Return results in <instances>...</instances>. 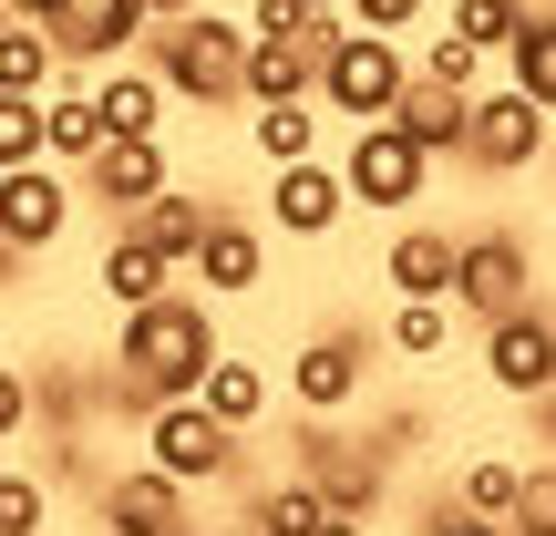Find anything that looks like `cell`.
I'll list each match as a JSON object with an SVG mask.
<instances>
[{"instance_id": "obj_1", "label": "cell", "mask_w": 556, "mask_h": 536, "mask_svg": "<svg viewBox=\"0 0 556 536\" xmlns=\"http://www.w3.org/2000/svg\"><path fill=\"white\" fill-rule=\"evenodd\" d=\"M217 351H227L217 299H206V289H165V299H144V310H124V320H114V382H103V392H114L124 413L144 423L155 402L197 392Z\"/></svg>"}, {"instance_id": "obj_2", "label": "cell", "mask_w": 556, "mask_h": 536, "mask_svg": "<svg viewBox=\"0 0 556 536\" xmlns=\"http://www.w3.org/2000/svg\"><path fill=\"white\" fill-rule=\"evenodd\" d=\"M144 62H155V83L176 103H197V114H217V103H248V21L227 11H176L144 32Z\"/></svg>"}, {"instance_id": "obj_3", "label": "cell", "mask_w": 556, "mask_h": 536, "mask_svg": "<svg viewBox=\"0 0 556 536\" xmlns=\"http://www.w3.org/2000/svg\"><path fill=\"white\" fill-rule=\"evenodd\" d=\"M402 83H413V52H402V32H340L330 52H319V114L340 124H381L402 103Z\"/></svg>"}, {"instance_id": "obj_4", "label": "cell", "mask_w": 556, "mask_h": 536, "mask_svg": "<svg viewBox=\"0 0 556 536\" xmlns=\"http://www.w3.org/2000/svg\"><path fill=\"white\" fill-rule=\"evenodd\" d=\"M144 464H165L176 485H238L248 475V434H238V423H217L197 392H176V402L144 413Z\"/></svg>"}, {"instance_id": "obj_5", "label": "cell", "mask_w": 556, "mask_h": 536, "mask_svg": "<svg viewBox=\"0 0 556 536\" xmlns=\"http://www.w3.org/2000/svg\"><path fill=\"white\" fill-rule=\"evenodd\" d=\"M340 186H351V207H371V217H413L422 186H433V155H422L392 114L351 124V145H340Z\"/></svg>"}, {"instance_id": "obj_6", "label": "cell", "mask_w": 556, "mask_h": 536, "mask_svg": "<svg viewBox=\"0 0 556 536\" xmlns=\"http://www.w3.org/2000/svg\"><path fill=\"white\" fill-rule=\"evenodd\" d=\"M546 145H556V114L526 83H495L464 103V165L475 176H526V165H546Z\"/></svg>"}, {"instance_id": "obj_7", "label": "cell", "mask_w": 556, "mask_h": 536, "mask_svg": "<svg viewBox=\"0 0 556 536\" xmlns=\"http://www.w3.org/2000/svg\"><path fill=\"white\" fill-rule=\"evenodd\" d=\"M371 361H381V331H351V320H340V331H309L289 351V402L299 413H361V402H371Z\"/></svg>"}, {"instance_id": "obj_8", "label": "cell", "mask_w": 556, "mask_h": 536, "mask_svg": "<svg viewBox=\"0 0 556 536\" xmlns=\"http://www.w3.org/2000/svg\"><path fill=\"white\" fill-rule=\"evenodd\" d=\"M73 217H83L73 165H52V155L0 165V248H11V259H41V248H62V238H73Z\"/></svg>"}, {"instance_id": "obj_9", "label": "cell", "mask_w": 556, "mask_h": 536, "mask_svg": "<svg viewBox=\"0 0 556 536\" xmlns=\"http://www.w3.org/2000/svg\"><path fill=\"white\" fill-rule=\"evenodd\" d=\"M536 299V248L516 227H464L454 238V310L464 320H505Z\"/></svg>"}, {"instance_id": "obj_10", "label": "cell", "mask_w": 556, "mask_h": 536, "mask_svg": "<svg viewBox=\"0 0 556 536\" xmlns=\"http://www.w3.org/2000/svg\"><path fill=\"white\" fill-rule=\"evenodd\" d=\"M21 21H41L52 32V52L73 62V73H103V62H124L155 21H144V0H11Z\"/></svg>"}, {"instance_id": "obj_11", "label": "cell", "mask_w": 556, "mask_h": 536, "mask_svg": "<svg viewBox=\"0 0 556 536\" xmlns=\"http://www.w3.org/2000/svg\"><path fill=\"white\" fill-rule=\"evenodd\" d=\"M484 382L505 402H536L556 382V299H526V310L484 320Z\"/></svg>"}, {"instance_id": "obj_12", "label": "cell", "mask_w": 556, "mask_h": 536, "mask_svg": "<svg viewBox=\"0 0 556 536\" xmlns=\"http://www.w3.org/2000/svg\"><path fill=\"white\" fill-rule=\"evenodd\" d=\"M176 186V155H165V135H103L93 165H83V207H103V217H135L144 197H165Z\"/></svg>"}, {"instance_id": "obj_13", "label": "cell", "mask_w": 556, "mask_h": 536, "mask_svg": "<svg viewBox=\"0 0 556 536\" xmlns=\"http://www.w3.org/2000/svg\"><path fill=\"white\" fill-rule=\"evenodd\" d=\"M197 485H176L165 464H135V475H103V496H93V516H103V536H186L197 526Z\"/></svg>"}, {"instance_id": "obj_14", "label": "cell", "mask_w": 556, "mask_h": 536, "mask_svg": "<svg viewBox=\"0 0 556 536\" xmlns=\"http://www.w3.org/2000/svg\"><path fill=\"white\" fill-rule=\"evenodd\" d=\"M340 217H351V186H340L330 155L268 165V227H278V238H330Z\"/></svg>"}, {"instance_id": "obj_15", "label": "cell", "mask_w": 556, "mask_h": 536, "mask_svg": "<svg viewBox=\"0 0 556 536\" xmlns=\"http://www.w3.org/2000/svg\"><path fill=\"white\" fill-rule=\"evenodd\" d=\"M186 278H197L206 299H248V289L268 278V227L238 217V207H217L206 238H197V259H186Z\"/></svg>"}, {"instance_id": "obj_16", "label": "cell", "mask_w": 556, "mask_h": 536, "mask_svg": "<svg viewBox=\"0 0 556 536\" xmlns=\"http://www.w3.org/2000/svg\"><path fill=\"white\" fill-rule=\"evenodd\" d=\"M176 278H186V269L165 259V248L144 238L135 217H114V238H103V259H93V289L114 299V320H124V310H144V299H165Z\"/></svg>"}, {"instance_id": "obj_17", "label": "cell", "mask_w": 556, "mask_h": 536, "mask_svg": "<svg viewBox=\"0 0 556 536\" xmlns=\"http://www.w3.org/2000/svg\"><path fill=\"white\" fill-rule=\"evenodd\" d=\"M319 103V41L309 21L299 32H248V103Z\"/></svg>"}, {"instance_id": "obj_18", "label": "cell", "mask_w": 556, "mask_h": 536, "mask_svg": "<svg viewBox=\"0 0 556 536\" xmlns=\"http://www.w3.org/2000/svg\"><path fill=\"white\" fill-rule=\"evenodd\" d=\"M165 83H155V62L144 52H124V62H103L93 73V114H103V135H165Z\"/></svg>"}, {"instance_id": "obj_19", "label": "cell", "mask_w": 556, "mask_h": 536, "mask_svg": "<svg viewBox=\"0 0 556 536\" xmlns=\"http://www.w3.org/2000/svg\"><path fill=\"white\" fill-rule=\"evenodd\" d=\"M93 145H103V114H93V73H73V62H62V83L41 94V155L83 176V165H93Z\"/></svg>"}, {"instance_id": "obj_20", "label": "cell", "mask_w": 556, "mask_h": 536, "mask_svg": "<svg viewBox=\"0 0 556 536\" xmlns=\"http://www.w3.org/2000/svg\"><path fill=\"white\" fill-rule=\"evenodd\" d=\"M464 103H475V94H454V83H433V73L413 62V83H402L392 124L422 145V155H464Z\"/></svg>"}, {"instance_id": "obj_21", "label": "cell", "mask_w": 556, "mask_h": 536, "mask_svg": "<svg viewBox=\"0 0 556 536\" xmlns=\"http://www.w3.org/2000/svg\"><path fill=\"white\" fill-rule=\"evenodd\" d=\"M381 278H392V299H454V238L443 227H392Z\"/></svg>"}, {"instance_id": "obj_22", "label": "cell", "mask_w": 556, "mask_h": 536, "mask_svg": "<svg viewBox=\"0 0 556 536\" xmlns=\"http://www.w3.org/2000/svg\"><path fill=\"white\" fill-rule=\"evenodd\" d=\"M197 402H206L217 423H238V434H258V423H268V402H278V382L258 372V361L217 351V361H206V382H197Z\"/></svg>"}, {"instance_id": "obj_23", "label": "cell", "mask_w": 556, "mask_h": 536, "mask_svg": "<svg viewBox=\"0 0 556 536\" xmlns=\"http://www.w3.org/2000/svg\"><path fill=\"white\" fill-rule=\"evenodd\" d=\"M52 83H62L52 32H41V21H21V11H0V94H52Z\"/></svg>"}, {"instance_id": "obj_24", "label": "cell", "mask_w": 556, "mask_h": 536, "mask_svg": "<svg viewBox=\"0 0 556 536\" xmlns=\"http://www.w3.org/2000/svg\"><path fill=\"white\" fill-rule=\"evenodd\" d=\"M206 217H217V197H197V186H165V197H144V207H135V227H144V238H155V248H165L176 269L197 259Z\"/></svg>"}, {"instance_id": "obj_25", "label": "cell", "mask_w": 556, "mask_h": 536, "mask_svg": "<svg viewBox=\"0 0 556 536\" xmlns=\"http://www.w3.org/2000/svg\"><path fill=\"white\" fill-rule=\"evenodd\" d=\"M248 145H258V165H299L319 155V103H248Z\"/></svg>"}, {"instance_id": "obj_26", "label": "cell", "mask_w": 556, "mask_h": 536, "mask_svg": "<svg viewBox=\"0 0 556 536\" xmlns=\"http://www.w3.org/2000/svg\"><path fill=\"white\" fill-rule=\"evenodd\" d=\"M319 516H330V496H319V475H299V464L278 485H258V506H248V526H258V536H309Z\"/></svg>"}, {"instance_id": "obj_27", "label": "cell", "mask_w": 556, "mask_h": 536, "mask_svg": "<svg viewBox=\"0 0 556 536\" xmlns=\"http://www.w3.org/2000/svg\"><path fill=\"white\" fill-rule=\"evenodd\" d=\"M381 351L392 361H443L454 351V299H402L392 331H381Z\"/></svg>"}, {"instance_id": "obj_28", "label": "cell", "mask_w": 556, "mask_h": 536, "mask_svg": "<svg viewBox=\"0 0 556 536\" xmlns=\"http://www.w3.org/2000/svg\"><path fill=\"white\" fill-rule=\"evenodd\" d=\"M516 485H526V464H516V454H475V464L454 475V496L475 506V516H495V526H505V516H516Z\"/></svg>"}, {"instance_id": "obj_29", "label": "cell", "mask_w": 556, "mask_h": 536, "mask_svg": "<svg viewBox=\"0 0 556 536\" xmlns=\"http://www.w3.org/2000/svg\"><path fill=\"white\" fill-rule=\"evenodd\" d=\"M505 83H526V94L556 114V21H526V32L505 41Z\"/></svg>"}, {"instance_id": "obj_30", "label": "cell", "mask_w": 556, "mask_h": 536, "mask_svg": "<svg viewBox=\"0 0 556 536\" xmlns=\"http://www.w3.org/2000/svg\"><path fill=\"white\" fill-rule=\"evenodd\" d=\"M443 32H464L475 52H495V62H505V41L526 32V11H516V0H454V11H443Z\"/></svg>"}, {"instance_id": "obj_31", "label": "cell", "mask_w": 556, "mask_h": 536, "mask_svg": "<svg viewBox=\"0 0 556 536\" xmlns=\"http://www.w3.org/2000/svg\"><path fill=\"white\" fill-rule=\"evenodd\" d=\"M484 62H495V52H475L464 32H433V41H422V73L454 83V94H484Z\"/></svg>"}, {"instance_id": "obj_32", "label": "cell", "mask_w": 556, "mask_h": 536, "mask_svg": "<svg viewBox=\"0 0 556 536\" xmlns=\"http://www.w3.org/2000/svg\"><path fill=\"white\" fill-rule=\"evenodd\" d=\"M52 526V485L41 475H0V536H41Z\"/></svg>"}, {"instance_id": "obj_33", "label": "cell", "mask_w": 556, "mask_h": 536, "mask_svg": "<svg viewBox=\"0 0 556 536\" xmlns=\"http://www.w3.org/2000/svg\"><path fill=\"white\" fill-rule=\"evenodd\" d=\"M516 536H556V454L546 464H526V485H516V516H505Z\"/></svg>"}, {"instance_id": "obj_34", "label": "cell", "mask_w": 556, "mask_h": 536, "mask_svg": "<svg viewBox=\"0 0 556 536\" xmlns=\"http://www.w3.org/2000/svg\"><path fill=\"white\" fill-rule=\"evenodd\" d=\"M41 155V94H0V165Z\"/></svg>"}, {"instance_id": "obj_35", "label": "cell", "mask_w": 556, "mask_h": 536, "mask_svg": "<svg viewBox=\"0 0 556 536\" xmlns=\"http://www.w3.org/2000/svg\"><path fill=\"white\" fill-rule=\"evenodd\" d=\"M21 434H31V372L0 361V444H21Z\"/></svg>"}, {"instance_id": "obj_36", "label": "cell", "mask_w": 556, "mask_h": 536, "mask_svg": "<svg viewBox=\"0 0 556 536\" xmlns=\"http://www.w3.org/2000/svg\"><path fill=\"white\" fill-rule=\"evenodd\" d=\"M340 11H351L361 32H413V21L433 11V0H340Z\"/></svg>"}, {"instance_id": "obj_37", "label": "cell", "mask_w": 556, "mask_h": 536, "mask_svg": "<svg viewBox=\"0 0 556 536\" xmlns=\"http://www.w3.org/2000/svg\"><path fill=\"white\" fill-rule=\"evenodd\" d=\"M309 536H371V516H361V506H330V516H319Z\"/></svg>"}, {"instance_id": "obj_38", "label": "cell", "mask_w": 556, "mask_h": 536, "mask_svg": "<svg viewBox=\"0 0 556 536\" xmlns=\"http://www.w3.org/2000/svg\"><path fill=\"white\" fill-rule=\"evenodd\" d=\"M526 423H536V444H546V454H556V382H546V392H536V402H526Z\"/></svg>"}, {"instance_id": "obj_39", "label": "cell", "mask_w": 556, "mask_h": 536, "mask_svg": "<svg viewBox=\"0 0 556 536\" xmlns=\"http://www.w3.org/2000/svg\"><path fill=\"white\" fill-rule=\"evenodd\" d=\"M176 11H197V0H144V21H176Z\"/></svg>"}, {"instance_id": "obj_40", "label": "cell", "mask_w": 556, "mask_h": 536, "mask_svg": "<svg viewBox=\"0 0 556 536\" xmlns=\"http://www.w3.org/2000/svg\"><path fill=\"white\" fill-rule=\"evenodd\" d=\"M186 536H217V526H186Z\"/></svg>"}, {"instance_id": "obj_41", "label": "cell", "mask_w": 556, "mask_h": 536, "mask_svg": "<svg viewBox=\"0 0 556 536\" xmlns=\"http://www.w3.org/2000/svg\"><path fill=\"white\" fill-rule=\"evenodd\" d=\"M0 11H11V0H0Z\"/></svg>"}, {"instance_id": "obj_42", "label": "cell", "mask_w": 556, "mask_h": 536, "mask_svg": "<svg viewBox=\"0 0 556 536\" xmlns=\"http://www.w3.org/2000/svg\"><path fill=\"white\" fill-rule=\"evenodd\" d=\"M505 536H516V526H505Z\"/></svg>"}]
</instances>
